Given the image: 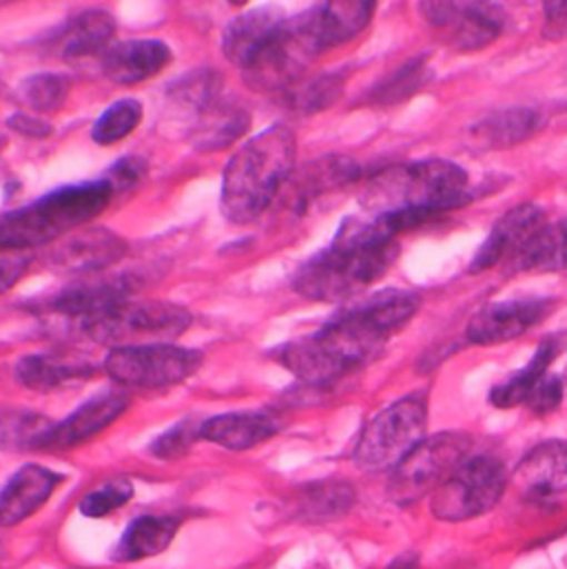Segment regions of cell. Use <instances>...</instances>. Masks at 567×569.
Wrapping results in <instances>:
<instances>
[{"instance_id":"42","label":"cell","mask_w":567,"mask_h":569,"mask_svg":"<svg viewBox=\"0 0 567 569\" xmlns=\"http://www.w3.org/2000/svg\"><path fill=\"white\" fill-rule=\"evenodd\" d=\"M544 38L564 40L567 38V0H553L544 7Z\"/></svg>"},{"instance_id":"3","label":"cell","mask_w":567,"mask_h":569,"mask_svg":"<svg viewBox=\"0 0 567 569\" xmlns=\"http://www.w3.org/2000/svg\"><path fill=\"white\" fill-rule=\"evenodd\" d=\"M295 164V133L273 124L245 142L222 178V213L233 224H251L278 200Z\"/></svg>"},{"instance_id":"7","label":"cell","mask_w":567,"mask_h":569,"mask_svg":"<svg viewBox=\"0 0 567 569\" xmlns=\"http://www.w3.org/2000/svg\"><path fill=\"white\" fill-rule=\"evenodd\" d=\"M428 428V401L421 392L408 395L384 408L364 428L355 461L364 470H395L424 439Z\"/></svg>"},{"instance_id":"35","label":"cell","mask_w":567,"mask_h":569,"mask_svg":"<svg viewBox=\"0 0 567 569\" xmlns=\"http://www.w3.org/2000/svg\"><path fill=\"white\" fill-rule=\"evenodd\" d=\"M140 122H142V104L133 98H125L105 109V113L96 120L91 129V138L100 147H109L131 136Z\"/></svg>"},{"instance_id":"37","label":"cell","mask_w":567,"mask_h":569,"mask_svg":"<svg viewBox=\"0 0 567 569\" xmlns=\"http://www.w3.org/2000/svg\"><path fill=\"white\" fill-rule=\"evenodd\" d=\"M131 497H133L131 481L116 479V481H109V483L87 492L82 497V501L78 503V510L89 519H100V517H107L113 510L122 508L125 503H129Z\"/></svg>"},{"instance_id":"20","label":"cell","mask_w":567,"mask_h":569,"mask_svg":"<svg viewBox=\"0 0 567 569\" xmlns=\"http://www.w3.org/2000/svg\"><path fill=\"white\" fill-rule=\"evenodd\" d=\"M171 62V49L158 38H136L105 53V73L116 84H138L156 78Z\"/></svg>"},{"instance_id":"30","label":"cell","mask_w":567,"mask_h":569,"mask_svg":"<svg viewBox=\"0 0 567 569\" xmlns=\"http://www.w3.org/2000/svg\"><path fill=\"white\" fill-rule=\"evenodd\" d=\"M541 124V116L535 109L515 107L501 109L484 118L475 129L472 136L488 149H508L524 140H528Z\"/></svg>"},{"instance_id":"25","label":"cell","mask_w":567,"mask_h":569,"mask_svg":"<svg viewBox=\"0 0 567 569\" xmlns=\"http://www.w3.org/2000/svg\"><path fill=\"white\" fill-rule=\"evenodd\" d=\"M116 36V20L111 13L102 9H89L71 20L60 29L53 38L56 53L64 60H80L93 58L109 51V42Z\"/></svg>"},{"instance_id":"39","label":"cell","mask_w":567,"mask_h":569,"mask_svg":"<svg viewBox=\"0 0 567 569\" xmlns=\"http://www.w3.org/2000/svg\"><path fill=\"white\" fill-rule=\"evenodd\" d=\"M564 399V381L557 375H546L537 388L530 392L526 406L535 415H550L561 406Z\"/></svg>"},{"instance_id":"23","label":"cell","mask_w":567,"mask_h":569,"mask_svg":"<svg viewBox=\"0 0 567 569\" xmlns=\"http://www.w3.org/2000/svg\"><path fill=\"white\" fill-rule=\"evenodd\" d=\"M515 483L530 497H559L567 492V441H546L524 457Z\"/></svg>"},{"instance_id":"44","label":"cell","mask_w":567,"mask_h":569,"mask_svg":"<svg viewBox=\"0 0 567 569\" xmlns=\"http://www.w3.org/2000/svg\"><path fill=\"white\" fill-rule=\"evenodd\" d=\"M388 569H417V557L415 555H404Z\"/></svg>"},{"instance_id":"34","label":"cell","mask_w":567,"mask_h":569,"mask_svg":"<svg viewBox=\"0 0 567 569\" xmlns=\"http://www.w3.org/2000/svg\"><path fill=\"white\" fill-rule=\"evenodd\" d=\"M51 426L53 423L33 412H0V448L40 450V443L51 430Z\"/></svg>"},{"instance_id":"6","label":"cell","mask_w":567,"mask_h":569,"mask_svg":"<svg viewBox=\"0 0 567 569\" xmlns=\"http://www.w3.org/2000/svg\"><path fill=\"white\" fill-rule=\"evenodd\" d=\"M191 326V312L173 301H122L82 323L96 343L113 348L173 343Z\"/></svg>"},{"instance_id":"18","label":"cell","mask_w":567,"mask_h":569,"mask_svg":"<svg viewBox=\"0 0 567 569\" xmlns=\"http://www.w3.org/2000/svg\"><path fill=\"white\" fill-rule=\"evenodd\" d=\"M286 20L288 18H284L282 11L276 7L251 9L233 18L222 38L225 56L242 71L249 69L282 33Z\"/></svg>"},{"instance_id":"38","label":"cell","mask_w":567,"mask_h":569,"mask_svg":"<svg viewBox=\"0 0 567 569\" xmlns=\"http://www.w3.org/2000/svg\"><path fill=\"white\" fill-rule=\"evenodd\" d=\"M200 428L202 426H196L191 419L187 421H180L176 423L173 428H169L165 435H160L153 446H151V452L158 457V459H180L182 455L189 452V448L193 446V441L200 437Z\"/></svg>"},{"instance_id":"8","label":"cell","mask_w":567,"mask_h":569,"mask_svg":"<svg viewBox=\"0 0 567 569\" xmlns=\"http://www.w3.org/2000/svg\"><path fill=\"white\" fill-rule=\"evenodd\" d=\"M508 486L506 468L499 459L481 455L468 457L435 492L430 510L439 521L459 523L490 512Z\"/></svg>"},{"instance_id":"4","label":"cell","mask_w":567,"mask_h":569,"mask_svg":"<svg viewBox=\"0 0 567 569\" xmlns=\"http://www.w3.org/2000/svg\"><path fill=\"white\" fill-rule=\"evenodd\" d=\"M468 173L448 160L395 164L370 178L361 204L372 216L417 213L430 220L470 202Z\"/></svg>"},{"instance_id":"43","label":"cell","mask_w":567,"mask_h":569,"mask_svg":"<svg viewBox=\"0 0 567 569\" xmlns=\"http://www.w3.org/2000/svg\"><path fill=\"white\" fill-rule=\"evenodd\" d=\"M7 124L20 133V136H27V138H47L51 133V124L44 122L42 118H36L31 113H16L7 120Z\"/></svg>"},{"instance_id":"12","label":"cell","mask_w":567,"mask_h":569,"mask_svg":"<svg viewBox=\"0 0 567 569\" xmlns=\"http://www.w3.org/2000/svg\"><path fill=\"white\" fill-rule=\"evenodd\" d=\"M421 11L457 51H479L506 27L504 9L493 2H424Z\"/></svg>"},{"instance_id":"26","label":"cell","mask_w":567,"mask_h":569,"mask_svg":"<svg viewBox=\"0 0 567 569\" xmlns=\"http://www.w3.org/2000/svg\"><path fill=\"white\" fill-rule=\"evenodd\" d=\"M93 375L87 359L73 355H29L16 366V377L24 388L49 392L69 383L84 381Z\"/></svg>"},{"instance_id":"29","label":"cell","mask_w":567,"mask_h":569,"mask_svg":"<svg viewBox=\"0 0 567 569\" xmlns=\"http://www.w3.org/2000/svg\"><path fill=\"white\" fill-rule=\"evenodd\" d=\"M517 271L561 273L567 271V220L544 224L510 264Z\"/></svg>"},{"instance_id":"24","label":"cell","mask_w":567,"mask_h":569,"mask_svg":"<svg viewBox=\"0 0 567 569\" xmlns=\"http://www.w3.org/2000/svg\"><path fill=\"white\" fill-rule=\"evenodd\" d=\"M280 432V421L271 412H227L202 423L200 439L227 450H251Z\"/></svg>"},{"instance_id":"16","label":"cell","mask_w":567,"mask_h":569,"mask_svg":"<svg viewBox=\"0 0 567 569\" xmlns=\"http://www.w3.org/2000/svg\"><path fill=\"white\" fill-rule=\"evenodd\" d=\"M546 224V216L535 204H519L510 209L490 231L484 247L477 251L470 273H484L499 262L513 264L528 240Z\"/></svg>"},{"instance_id":"22","label":"cell","mask_w":567,"mask_h":569,"mask_svg":"<svg viewBox=\"0 0 567 569\" xmlns=\"http://www.w3.org/2000/svg\"><path fill=\"white\" fill-rule=\"evenodd\" d=\"M359 178V167L348 158H324L299 171L288 184L284 204L290 213H304L321 196L348 187Z\"/></svg>"},{"instance_id":"33","label":"cell","mask_w":567,"mask_h":569,"mask_svg":"<svg viewBox=\"0 0 567 569\" xmlns=\"http://www.w3.org/2000/svg\"><path fill=\"white\" fill-rule=\"evenodd\" d=\"M355 503V490L341 481L315 483L299 497V515L312 521L337 519L346 515Z\"/></svg>"},{"instance_id":"13","label":"cell","mask_w":567,"mask_h":569,"mask_svg":"<svg viewBox=\"0 0 567 569\" xmlns=\"http://www.w3.org/2000/svg\"><path fill=\"white\" fill-rule=\"evenodd\" d=\"M553 312V301L541 297L508 299L486 303L468 323V339L479 346H495L513 341Z\"/></svg>"},{"instance_id":"9","label":"cell","mask_w":567,"mask_h":569,"mask_svg":"<svg viewBox=\"0 0 567 569\" xmlns=\"http://www.w3.org/2000/svg\"><path fill=\"white\" fill-rule=\"evenodd\" d=\"M472 439L464 432H441L424 439L395 470L388 495L399 506H410L435 492L470 455Z\"/></svg>"},{"instance_id":"1","label":"cell","mask_w":567,"mask_h":569,"mask_svg":"<svg viewBox=\"0 0 567 569\" xmlns=\"http://www.w3.org/2000/svg\"><path fill=\"white\" fill-rule=\"evenodd\" d=\"M417 308V295L399 288L384 290L344 310L317 332L288 341L278 350V361L308 386H330L372 361Z\"/></svg>"},{"instance_id":"11","label":"cell","mask_w":567,"mask_h":569,"mask_svg":"<svg viewBox=\"0 0 567 569\" xmlns=\"http://www.w3.org/2000/svg\"><path fill=\"white\" fill-rule=\"evenodd\" d=\"M375 16L370 0L319 2L288 20V33L299 51L312 60L315 56L344 44L359 36Z\"/></svg>"},{"instance_id":"2","label":"cell","mask_w":567,"mask_h":569,"mask_svg":"<svg viewBox=\"0 0 567 569\" xmlns=\"http://www.w3.org/2000/svg\"><path fill=\"white\" fill-rule=\"evenodd\" d=\"M395 220L372 216L350 218L337 231L332 244L310 258L295 276V290L312 301L339 303L368 286L377 284L399 256Z\"/></svg>"},{"instance_id":"41","label":"cell","mask_w":567,"mask_h":569,"mask_svg":"<svg viewBox=\"0 0 567 569\" xmlns=\"http://www.w3.org/2000/svg\"><path fill=\"white\" fill-rule=\"evenodd\" d=\"M29 264H31V258L27 253L0 251V295L20 282Z\"/></svg>"},{"instance_id":"19","label":"cell","mask_w":567,"mask_h":569,"mask_svg":"<svg viewBox=\"0 0 567 569\" xmlns=\"http://www.w3.org/2000/svg\"><path fill=\"white\" fill-rule=\"evenodd\" d=\"M60 483V475L38 463L20 468L0 492V528L18 526L38 512Z\"/></svg>"},{"instance_id":"15","label":"cell","mask_w":567,"mask_h":569,"mask_svg":"<svg viewBox=\"0 0 567 569\" xmlns=\"http://www.w3.org/2000/svg\"><path fill=\"white\" fill-rule=\"evenodd\" d=\"M138 284H140L138 278L131 273L87 280L53 295L47 301L44 310L53 315H62L67 319H78L82 326L84 321L111 310L113 306L129 301V295L136 292Z\"/></svg>"},{"instance_id":"32","label":"cell","mask_w":567,"mask_h":569,"mask_svg":"<svg viewBox=\"0 0 567 569\" xmlns=\"http://www.w3.org/2000/svg\"><path fill=\"white\" fill-rule=\"evenodd\" d=\"M428 80H430L428 60L415 58V60L401 64L397 71L388 73L384 80H379L370 89L368 102L370 104H381V107L401 102V100L415 96Z\"/></svg>"},{"instance_id":"21","label":"cell","mask_w":567,"mask_h":569,"mask_svg":"<svg viewBox=\"0 0 567 569\" xmlns=\"http://www.w3.org/2000/svg\"><path fill=\"white\" fill-rule=\"evenodd\" d=\"M249 111L222 93L193 116L191 142L198 151H222L233 147L249 131Z\"/></svg>"},{"instance_id":"10","label":"cell","mask_w":567,"mask_h":569,"mask_svg":"<svg viewBox=\"0 0 567 569\" xmlns=\"http://www.w3.org/2000/svg\"><path fill=\"white\" fill-rule=\"evenodd\" d=\"M202 355L176 343L113 348L105 359L107 375L125 388H167L187 381Z\"/></svg>"},{"instance_id":"14","label":"cell","mask_w":567,"mask_h":569,"mask_svg":"<svg viewBox=\"0 0 567 569\" xmlns=\"http://www.w3.org/2000/svg\"><path fill=\"white\" fill-rule=\"evenodd\" d=\"M127 242L107 229H80L56 242L47 264L60 273H100L120 262Z\"/></svg>"},{"instance_id":"17","label":"cell","mask_w":567,"mask_h":569,"mask_svg":"<svg viewBox=\"0 0 567 569\" xmlns=\"http://www.w3.org/2000/svg\"><path fill=\"white\" fill-rule=\"evenodd\" d=\"M129 397L125 392H102L80 406L62 423L51 426L47 437L40 443V450H69L78 443H84L109 428L116 419L129 408Z\"/></svg>"},{"instance_id":"28","label":"cell","mask_w":567,"mask_h":569,"mask_svg":"<svg viewBox=\"0 0 567 569\" xmlns=\"http://www.w3.org/2000/svg\"><path fill=\"white\" fill-rule=\"evenodd\" d=\"M178 528L180 521L176 517H140L129 526V530L116 546L113 559L120 563H129L156 557L171 546Z\"/></svg>"},{"instance_id":"27","label":"cell","mask_w":567,"mask_h":569,"mask_svg":"<svg viewBox=\"0 0 567 569\" xmlns=\"http://www.w3.org/2000/svg\"><path fill=\"white\" fill-rule=\"evenodd\" d=\"M559 348H561L559 337L544 339L539 343L537 352L533 355V359L528 361V366L513 372L506 381H501L499 386L493 388V392H490L493 406H497L501 410H508V408H515V406H526L530 392L548 375V368L553 366L555 357L559 355Z\"/></svg>"},{"instance_id":"36","label":"cell","mask_w":567,"mask_h":569,"mask_svg":"<svg viewBox=\"0 0 567 569\" xmlns=\"http://www.w3.org/2000/svg\"><path fill=\"white\" fill-rule=\"evenodd\" d=\"M71 91V82L62 73H36L20 84V98L40 113L58 111Z\"/></svg>"},{"instance_id":"31","label":"cell","mask_w":567,"mask_h":569,"mask_svg":"<svg viewBox=\"0 0 567 569\" xmlns=\"http://www.w3.org/2000/svg\"><path fill=\"white\" fill-rule=\"evenodd\" d=\"M344 73H321L315 78H301L295 82L284 96V102L288 109L297 113H319L328 109L344 89Z\"/></svg>"},{"instance_id":"5","label":"cell","mask_w":567,"mask_h":569,"mask_svg":"<svg viewBox=\"0 0 567 569\" xmlns=\"http://www.w3.org/2000/svg\"><path fill=\"white\" fill-rule=\"evenodd\" d=\"M111 184L96 182L62 187L27 207L0 216V251L27 253L53 244L98 218L113 200Z\"/></svg>"},{"instance_id":"40","label":"cell","mask_w":567,"mask_h":569,"mask_svg":"<svg viewBox=\"0 0 567 569\" xmlns=\"http://www.w3.org/2000/svg\"><path fill=\"white\" fill-rule=\"evenodd\" d=\"M145 176H147V162L140 160V158H136V156H131V158L118 160V162L109 169V173L105 176V180L111 184L113 193L118 196V193H125V191L133 189L136 184H140Z\"/></svg>"}]
</instances>
